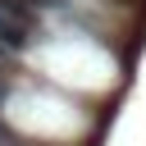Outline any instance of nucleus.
Listing matches in <instances>:
<instances>
[{
	"mask_svg": "<svg viewBox=\"0 0 146 146\" xmlns=\"http://www.w3.org/2000/svg\"><path fill=\"white\" fill-rule=\"evenodd\" d=\"M36 36V9L27 0H0V50H27Z\"/></svg>",
	"mask_w": 146,
	"mask_h": 146,
	"instance_id": "1",
	"label": "nucleus"
},
{
	"mask_svg": "<svg viewBox=\"0 0 146 146\" xmlns=\"http://www.w3.org/2000/svg\"><path fill=\"white\" fill-rule=\"evenodd\" d=\"M5 91L9 87H5V50H0V100H5Z\"/></svg>",
	"mask_w": 146,
	"mask_h": 146,
	"instance_id": "2",
	"label": "nucleus"
},
{
	"mask_svg": "<svg viewBox=\"0 0 146 146\" xmlns=\"http://www.w3.org/2000/svg\"><path fill=\"white\" fill-rule=\"evenodd\" d=\"M0 141H9V128H5V123H0Z\"/></svg>",
	"mask_w": 146,
	"mask_h": 146,
	"instance_id": "3",
	"label": "nucleus"
}]
</instances>
